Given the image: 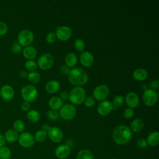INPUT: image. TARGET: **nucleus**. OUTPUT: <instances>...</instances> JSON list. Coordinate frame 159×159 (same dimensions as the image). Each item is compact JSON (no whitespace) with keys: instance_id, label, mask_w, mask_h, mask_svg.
I'll use <instances>...</instances> for the list:
<instances>
[{"instance_id":"nucleus-34","label":"nucleus","mask_w":159,"mask_h":159,"mask_svg":"<svg viewBox=\"0 0 159 159\" xmlns=\"http://www.w3.org/2000/svg\"><path fill=\"white\" fill-rule=\"evenodd\" d=\"M74 47L79 52H83L85 48L84 42L80 39H77L74 42Z\"/></svg>"},{"instance_id":"nucleus-40","label":"nucleus","mask_w":159,"mask_h":159,"mask_svg":"<svg viewBox=\"0 0 159 159\" xmlns=\"http://www.w3.org/2000/svg\"><path fill=\"white\" fill-rule=\"evenodd\" d=\"M8 30V27L6 23L0 21V36L5 35Z\"/></svg>"},{"instance_id":"nucleus-37","label":"nucleus","mask_w":159,"mask_h":159,"mask_svg":"<svg viewBox=\"0 0 159 159\" xmlns=\"http://www.w3.org/2000/svg\"><path fill=\"white\" fill-rule=\"evenodd\" d=\"M134 115V111L133 109L130 108V107L126 108L123 112V116L126 119H132Z\"/></svg>"},{"instance_id":"nucleus-44","label":"nucleus","mask_w":159,"mask_h":159,"mask_svg":"<svg viewBox=\"0 0 159 159\" xmlns=\"http://www.w3.org/2000/svg\"><path fill=\"white\" fill-rule=\"evenodd\" d=\"M20 108L24 111H29L30 110V102L24 101V102H22L21 105H20Z\"/></svg>"},{"instance_id":"nucleus-22","label":"nucleus","mask_w":159,"mask_h":159,"mask_svg":"<svg viewBox=\"0 0 159 159\" xmlns=\"http://www.w3.org/2000/svg\"><path fill=\"white\" fill-rule=\"evenodd\" d=\"M48 106L51 109L57 111L63 106V101L59 96H53L48 100Z\"/></svg>"},{"instance_id":"nucleus-1","label":"nucleus","mask_w":159,"mask_h":159,"mask_svg":"<svg viewBox=\"0 0 159 159\" xmlns=\"http://www.w3.org/2000/svg\"><path fill=\"white\" fill-rule=\"evenodd\" d=\"M132 138V131L130 128L125 125L117 126L112 132V139L118 145L127 144Z\"/></svg>"},{"instance_id":"nucleus-21","label":"nucleus","mask_w":159,"mask_h":159,"mask_svg":"<svg viewBox=\"0 0 159 159\" xmlns=\"http://www.w3.org/2000/svg\"><path fill=\"white\" fill-rule=\"evenodd\" d=\"M78 62L76 55L73 52L68 53L65 57V65L69 68H74Z\"/></svg>"},{"instance_id":"nucleus-35","label":"nucleus","mask_w":159,"mask_h":159,"mask_svg":"<svg viewBox=\"0 0 159 159\" xmlns=\"http://www.w3.org/2000/svg\"><path fill=\"white\" fill-rule=\"evenodd\" d=\"M24 66H25V69L28 71H34L37 67V63L34 60H27V61H26L25 63Z\"/></svg>"},{"instance_id":"nucleus-7","label":"nucleus","mask_w":159,"mask_h":159,"mask_svg":"<svg viewBox=\"0 0 159 159\" xmlns=\"http://www.w3.org/2000/svg\"><path fill=\"white\" fill-rule=\"evenodd\" d=\"M54 63V58L53 55L48 53L42 54L37 60V65L40 69L48 70L53 66Z\"/></svg>"},{"instance_id":"nucleus-32","label":"nucleus","mask_w":159,"mask_h":159,"mask_svg":"<svg viewBox=\"0 0 159 159\" xmlns=\"http://www.w3.org/2000/svg\"><path fill=\"white\" fill-rule=\"evenodd\" d=\"M47 117L50 120L55 121V120H57L59 119L60 115H59V112L57 111L50 109L47 112Z\"/></svg>"},{"instance_id":"nucleus-3","label":"nucleus","mask_w":159,"mask_h":159,"mask_svg":"<svg viewBox=\"0 0 159 159\" xmlns=\"http://www.w3.org/2000/svg\"><path fill=\"white\" fill-rule=\"evenodd\" d=\"M86 98V91L82 86H75L69 93L68 99L75 105L83 103Z\"/></svg>"},{"instance_id":"nucleus-46","label":"nucleus","mask_w":159,"mask_h":159,"mask_svg":"<svg viewBox=\"0 0 159 159\" xmlns=\"http://www.w3.org/2000/svg\"><path fill=\"white\" fill-rule=\"evenodd\" d=\"M27 75H28V73L25 71H24V70L20 71V73H19V76L22 79L27 78Z\"/></svg>"},{"instance_id":"nucleus-30","label":"nucleus","mask_w":159,"mask_h":159,"mask_svg":"<svg viewBox=\"0 0 159 159\" xmlns=\"http://www.w3.org/2000/svg\"><path fill=\"white\" fill-rule=\"evenodd\" d=\"M11 156V152L9 148L2 147L0 148V159H9Z\"/></svg>"},{"instance_id":"nucleus-26","label":"nucleus","mask_w":159,"mask_h":159,"mask_svg":"<svg viewBox=\"0 0 159 159\" xmlns=\"http://www.w3.org/2000/svg\"><path fill=\"white\" fill-rule=\"evenodd\" d=\"M40 114L39 112L35 109H30L27 111V118L29 121L32 123H36L40 120Z\"/></svg>"},{"instance_id":"nucleus-8","label":"nucleus","mask_w":159,"mask_h":159,"mask_svg":"<svg viewBox=\"0 0 159 159\" xmlns=\"http://www.w3.org/2000/svg\"><path fill=\"white\" fill-rule=\"evenodd\" d=\"M109 94V87L104 84L97 86L93 92V97L94 99L102 101L105 100Z\"/></svg>"},{"instance_id":"nucleus-5","label":"nucleus","mask_w":159,"mask_h":159,"mask_svg":"<svg viewBox=\"0 0 159 159\" xmlns=\"http://www.w3.org/2000/svg\"><path fill=\"white\" fill-rule=\"evenodd\" d=\"M34 39L33 32L27 29L22 30L18 34L17 42L19 43L23 47H27L30 45Z\"/></svg>"},{"instance_id":"nucleus-13","label":"nucleus","mask_w":159,"mask_h":159,"mask_svg":"<svg viewBox=\"0 0 159 159\" xmlns=\"http://www.w3.org/2000/svg\"><path fill=\"white\" fill-rule=\"evenodd\" d=\"M112 107L113 105L112 102L107 100H104L101 101V102H99V104L98 105L97 112L99 115L106 116L109 115L112 112Z\"/></svg>"},{"instance_id":"nucleus-15","label":"nucleus","mask_w":159,"mask_h":159,"mask_svg":"<svg viewBox=\"0 0 159 159\" xmlns=\"http://www.w3.org/2000/svg\"><path fill=\"white\" fill-rule=\"evenodd\" d=\"M0 96L4 101H10L14 96V90L10 85L5 84L0 89Z\"/></svg>"},{"instance_id":"nucleus-17","label":"nucleus","mask_w":159,"mask_h":159,"mask_svg":"<svg viewBox=\"0 0 159 159\" xmlns=\"http://www.w3.org/2000/svg\"><path fill=\"white\" fill-rule=\"evenodd\" d=\"M55 154L60 159L66 158L70 154V148L65 144L60 145L56 148Z\"/></svg>"},{"instance_id":"nucleus-25","label":"nucleus","mask_w":159,"mask_h":159,"mask_svg":"<svg viewBox=\"0 0 159 159\" xmlns=\"http://www.w3.org/2000/svg\"><path fill=\"white\" fill-rule=\"evenodd\" d=\"M144 127V122L140 118H137L134 119L130 124V129L131 131L135 132H138L140 131L143 127Z\"/></svg>"},{"instance_id":"nucleus-42","label":"nucleus","mask_w":159,"mask_h":159,"mask_svg":"<svg viewBox=\"0 0 159 159\" xmlns=\"http://www.w3.org/2000/svg\"><path fill=\"white\" fill-rule=\"evenodd\" d=\"M59 71L60 72V73L63 75H68L70 73V69L69 67H68L66 65H61L60 68H59Z\"/></svg>"},{"instance_id":"nucleus-23","label":"nucleus","mask_w":159,"mask_h":159,"mask_svg":"<svg viewBox=\"0 0 159 159\" xmlns=\"http://www.w3.org/2000/svg\"><path fill=\"white\" fill-rule=\"evenodd\" d=\"M147 144L151 147H156L159 144V133L157 131L150 132L147 136Z\"/></svg>"},{"instance_id":"nucleus-50","label":"nucleus","mask_w":159,"mask_h":159,"mask_svg":"<svg viewBox=\"0 0 159 159\" xmlns=\"http://www.w3.org/2000/svg\"><path fill=\"white\" fill-rule=\"evenodd\" d=\"M111 159H117V158H111Z\"/></svg>"},{"instance_id":"nucleus-20","label":"nucleus","mask_w":159,"mask_h":159,"mask_svg":"<svg viewBox=\"0 0 159 159\" xmlns=\"http://www.w3.org/2000/svg\"><path fill=\"white\" fill-rule=\"evenodd\" d=\"M132 76L136 81H142L145 80L148 76L147 71L142 68H139L135 69L132 73Z\"/></svg>"},{"instance_id":"nucleus-28","label":"nucleus","mask_w":159,"mask_h":159,"mask_svg":"<svg viewBox=\"0 0 159 159\" xmlns=\"http://www.w3.org/2000/svg\"><path fill=\"white\" fill-rule=\"evenodd\" d=\"M27 78L29 81H30L31 83L35 84L40 81V75L38 72L35 71H30V73H28Z\"/></svg>"},{"instance_id":"nucleus-4","label":"nucleus","mask_w":159,"mask_h":159,"mask_svg":"<svg viewBox=\"0 0 159 159\" xmlns=\"http://www.w3.org/2000/svg\"><path fill=\"white\" fill-rule=\"evenodd\" d=\"M20 94L24 101L30 103L36 100L38 96V91L34 86L27 84L22 87Z\"/></svg>"},{"instance_id":"nucleus-36","label":"nucleus","mask_w":159,"mask_h":159,"mask_svg":"<svg viewBox=\"0 0 159 159\" xmlns=\"http://www.w3.org/2000/svg\"><path fill=\"white\" fill-rule=\"evenodd\" d=\"M11 51L14 54H18L21 52L22 47L17 41H14L11 46Z\"/></svg>"},{"instance_id":"nucleus-45","label":"nucleus","mask_w":159,"mask_h":159,"mask_svg":"<svg viewBox=\"0 0 159 159\" xmlns=\"http://www.w3.org/2000/svg\"><path fill=\"white\" fill-rule=\"evenodd\" d=\"M60 98L63 100H67L69 98V93L67 91H62L60 94Z\"/></svg>"},{"instance_id":"nucleus-12","label":"nucleus","mask_w":159,"mask_h":159,"mask_svg":"<svg viewBox=\"0 0 159 159\" xmlns=\"http://www.w3.org/2000/svg\"><path fill=\"white\" fill-rule=\"evenodd\" d=\"M47 136L55 143H60L63 139V134L61 130L55 126L50 127L47 131Z\"/></svg>"},{"instance_id":"nucleus-9","label":"nucleus","mask_w":159,"mask_h":159,"mask_svg":"<svg viewBox=\"0 0 159 159\" xmlns=\"http://www.w3.org/2000/svg\"><path fill=\"white\" fill-rule=\"evenodd\" d=\"M142 101L145 106L148 107L153 106L158 101V94L155 91L148 89L143 93Z\"/></svg>"},{"instance_id":"nucleus-43","label":"nucleus","mask_w":159,"mask_h":159,"mask_svg":"<svg viewBox=\"0 0 159 159\" xmlns=\"http://www.w3.org/2000/svg\"><path fill=\"white\" fill-rule=\"evenodd\" d=\"M150 88L152 90L158 89L159 88V81L157 80H154L152 81L150 83Z\"/></svg>"},{"instance_id":"nucleus-31","label":"nucleus","mask_w":159,"mask_h":159,"mask_svg":"<svg viewBox=\"0 0 159 159\" xmlns=\"http://www.w3.org/2000/svg\"><path fill=\"white\" fill-rule=\"evenodd\" d=\"M13 127L14 130H15L16 132H22L25 129L24 122L20 119H17L14 122Z\"/></svg>"},{"instance_id":"nucleus-24","label":"nucleus","mask_w":159,"mask_h":159,"mask_svg":"<svg viewBox=\"0 0 159 159\" xmlns=\"http://www.w3.org/2000/svg\"><path fill=\"white\" fill-rule=\"evenodd\" d=\"M19 134L14 129H9L7 130L4 135V139L6 141L9 143H14L18 140Z\"/></svg>"},{"instance_id":"nucleus-41","label":"nucleus","mask_w":159,"mask_h":159,"mask_svg":"<svg viewBox=\"0 0 159 159\" xmlns=\"http://www.w3.org/2000/svg\"><path fill=\"white\" fill-rule=\"evenodd\" d=\"M147 140L145 139H140L137 142V145L140 148H145L147 146Z\"/></svg>"},{"instance_id":"nucleus-11","label":"nucleus","mask_w":159,"mask_h":159,"mask_svg":"<svg viewBox=\"0 0 159 159\" xmlns=\"http://www.w3.org/2000/svg\"><path fill=\"white\" fill-rule=\"evenodd\" d=\"M55 34L57 38L60 40L67 41L72 36V30L68 26L62 25L57 28Z\"/></svg>"},{"instance_id":"nucleus-19","label":"nucleus","mask_w":159,"mask_h":159,"mask_svg":"<svg viewBox=\"0 0 159 159\" xmlns=\"http://www.w3.org/2000/svg\"><path fill=\"white\" fill-rule=\"evenodd\" d=\"M60 88V84L57 80H50L45 84V90L47 93L53 94L58 92Z\"/></svg>"},{"instance_id":"nucleus-29","label":"nucleus","mask_w":159,"mask_h":159,"mask_svg":"<svg viewBox=\"0 0 159 159\" xmlns=\"http://www.w3.org/2000/svg\"><path fill=\"white\" fill-rule=\"evenodd\" d=\"M34 137L35 141L38 142H43L47 139V133L42 130H39L35 132Z\"/></svg>"},{"instance_id":"nucleus-38","label":"nucleus","mask_w":159,"mask_h":159,"mask_svg":"<svg viewBox=\"0 0 159 159\" xmlns=\"http://www.w3.org/2000/svg\"><path fill=\"white\" fill-rule=\"evenodd\" d=\"M83 102H84L85 106H86L87 107H91L94 106V104L95 103V99H94V98L93 96L86 97Z\"/></svg>"},{"instance_id":"nucleus-33","label":"nucleus","mask_w":159,"mask_h":159,"mask_svg":"<svg viewBox=\"0 0 159 159\" xmlns=\"http://www.w3.org/2000/svg\"><path fill=\"white\" fill-rule=\"evenodd\" d=\"M124 102V98L121 95H117L116 96L112 102V104L113 105V106L116 107H119L122 106V104Z\"/></svg>"},{"instance_id":"nucleus-10","label":"nucleus","mask_w":159,"mask_h":159,"mask_svg":"<svg viewBox=\"0 0 159 159\" xmlns=\"http://www.w3.org/2000/svg\"><path fill=\"white\" fill-rule=\"evenodd\" d=\"M19 143L24 148H30L35 143L34 135L30 132H22L18 138Z\"/></svg>"},{"instance_id":"nucleus-27","label":"nucleus","mask_w":159,"mask_h":159,"mask_svg":"<svg viewBox=\"0 0 159 159\" xmlns=\"http://www.w3.org/2000/svg\"><path fill=\"white\" fill-rule=\"evenodd\" d=\"M76 159H94V155L90 150L82 149L78 152Z\"/></svg>"},{"instance_id":"nucleus-39","label":"nucleus","mask_w":159,"mask_h":159,"mask_svg":"<svg viewBox=\"0 0 159 159\" xmlns=\"http://www.w3.org/2000/svg\"><path fill=\"white\" fill-rule=\"evenodd\" d=\"M56 39H57L56 35L53 32L48 33L46 35V41L48 43H53V42H55Z\"/></svg>"},{"instance_id":"nucleus-2","label":"nucleus","mask_w":159,"mask_h":159,"mask_svg":"<svg viewBox=\"0 0 159 159\" xmlns=\"http://www.w3.org/2000/svg\"><path fill=\"white\" fill-rule=\"evenodd\" d=\"M69 82L75 86H82L88 81V73L81 68L75 67L70 70L68 75Z\"/></svg>"},{"instance_id":"nucleus-18","label":"nucleus","mask_w":159,"mask_h":159,"mask_svg":"<svg viewBox=\"0 0 159 159\" xmlns=\"http://www.w3.org/2000/svg\"><path fill=\"white\" fill-rule=\"evenodd\" d=\"M23 56L28 60H32L34 59L37 55V49L32 46L25 47L22 50Z\"/></svg>"},{"instance_id":"nucleus-6","label":"nucleus","mask_w":159,"mask_h":159,"mask_svg":"<svg viewBox=\"0 0 159 159\" xmlns=\"http://www.w3.org/2000/svg\"><path fill=\"white\" fill-rule=\"evenodd\" d=\"M59 115L63 120H71L75 117L76 115V109L73 105L65 104L60 109Z\"/></svg>"},{"instance_id":"nucleus-49","label":"nucleus","mask_w":159,"mask_h":159,"mask_svg":"<svg viewBox=\"0 0 159 159\" xmlns=\"http://www.w3.org/2000/svg\"><path fill=\"white\" fill-rule=\"evenodd\" d=\"M140 89L144 92V91H147L148 88V86L146 84H143L140 86Z\"/></svg>"},{"instance_id":"nucleus-48","label":"nucleus","mask_w":159,"mask_h":159,"mask_svg":"<svg viewBox=\"0 0 159 159\" xmlns=\"http://www.w3.org/2000/svg\"><path fill=\"white\" fill-rule=\"evenodd\" d=\"M50 125L48 124H43L42 126V130L47 132V131L49 130L50 129Z\"/></svg>"},{"instance_id":"nucleus-14","label":"nucleus","mask_w":159,"mask_h":159,"mask_svg":"<svg viewBox=\"0 0 159 159\" xmlns=\"http://www.w3.org/2000/svg\"><path fill=\"white\" fill-rule=\"evenodd\" d=\"M125 101L127 106L130 108H135L139 104V97L135 92H129L127 94Z\"/></svg>"},{"instance_id":"nucleus-47","label":"nucleus","mask_w":159,"mask_h":159,"mask_svg":"<svg viewBox=\"0 0 159 159\" xmlns=\"http://www.w3.org/2000/svg\"><path fill=\"white\" fill-rule=\"evenodd\" d=\"M6 143V140L4 139V137L0 134V148L3 147Z\"/></svg>"},{"instance_id":"nucleus-16","label":"nucleus","mask_w":159,"mask_h":159,"mask_svg":"<svg viewBox=\"0 0 159 159\" xmlns=\"http://www.w3.org/2000/svg\"><path fill=\"white\" fill-rule=\"evenodd\" d=\"M94 56L93 55L88 52H83L80 56V61L81 64L84 67H89L94 63Z\"/></svg>"}]
</instances>
